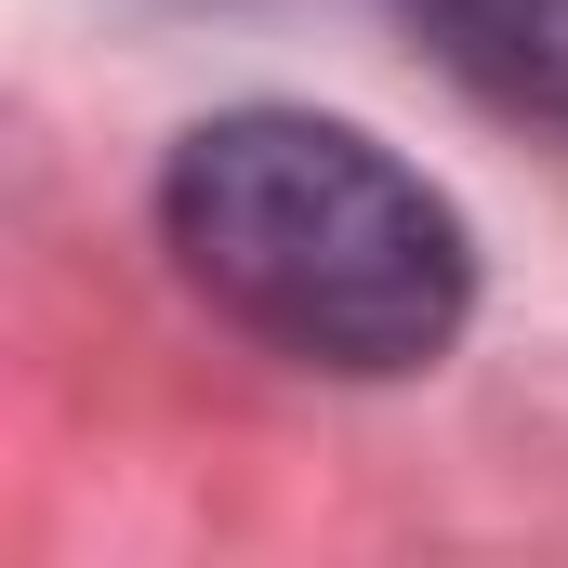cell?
Returning <instances> with one entry per match:
<instances>
[{
  "label": "cell",
  "instance_id": "cell-1",
  "mask_svg": "<svg viewBox=\"0 0 568 568\" xmlns=\"http://www.w3.org/2000/svg\"><path fill=\"white\" fill-rule=\"evenodd\" d=\"M159 239L252 344L304 371H436L476 317V239L397 145L317 106H225L172 145Z\"/></svg>",
  "mask_w": 568,
  "mask_h": 568
},
{
  "label": "cell",
  "instance_id": "cell-2",
  "mask_svg": "<svg viewBox=\"0 0 568 568\" xmlns=\"http://www.w3.org/2000/svg\"><path fill=\"white\" fill-rule=\"evenodd\" d=\"M397 13L463 93H489L503 120L568 133V0H397Z\"/></svg>",
  "mask_w": 568,
  "mask_h": 568
}]
</instances>
